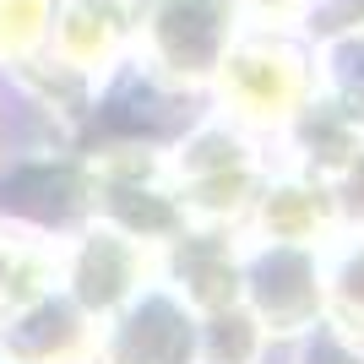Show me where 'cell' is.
Segmentation results:
<instances>
[{
	"instance_id": "8992f818",
	"label": "cell",
	"mask_w": 364,
	"mask_h": 364,
	"mask_svg": "<svg viewBox=\"0 0 364 364\" xmlns=\"http://www.w3.org/2000/svg\"><path fill=\"white\" fill-rule=\"evenodd\" d=\"M120 33H125V16L114 0H76V6H65L55 44H60V60L71 71H92L120 49Z\"/></svg>"
},
{
	"instance_id": "ba28073f",
	"label": "cell",
	"mask_w": 364,
	"mask_h": 364,
	"mask_svg": "<svg viewBox=\"0 0 364 364\" xmlns=\"http://www.w3.org/2000/svg\"><path fill=\"white\" fill-rule=\"evenodd\" d=\"M326 299L353 332H364V234L353 245H343L326 267Z\"/></svg>"
},
{
	"instance_id": "9c48e42d",
	"label": "cell",
	"mask_w": 364,
	"mask_h": 364,
	"mask_svg": "<svg viewBox=\"0 0 364 364\" xmlns=\"http://www.w3.org/2000/svg\"><path fill=\"white\" fill-rule=\"evenodd\" d=\"M49 22V0H0V60L38 44Z\"/></svg>"
},
{
	"instance_id": "7c38bea8",
	"label": "cell",
	"mask_w": 364,
	"mask_h": 364,
	"mask_svg": "<svg viewBox=\"0 0 364 364\" xmlns=\"http://www.w3.org/2000/svg\"><path fill=\"white\" fill-rule=\"evenodd\" d=\"M304 0H250V11L256 16H267V22H283V16H294Z\"/></svg>"
},
{
	"instance_id": "5b68a950",
	"label": "cell",
	"mask_w": 364,
	"mask_h": 364,
	"mask_svg": "<svg viewBox=\"0 0 364 364\" xmlns=\"http://www.w3.org/2000/svg\"><path fill=\"white\" fill-rule=\"evenodd\" d=\"M109 364H185L191 359V321L168 299H141L109 337Z\"/></svg>"
},
{
	"instance_id": "277c9868",
	"label": "cell",
	"mask_w": 364,
	"mask_h": 364,
	"mask_svg": "<svg viewBox=\"0 0 364 364\" xmlns=\"http://www.w3.org/2000/svg\"><path fill=\"white\" fill-rule=\"evenodd\" d=\"M147 277V240L125 234L114 223H98L82 234V245L71 250V289L92 310H114L141 289Z\"/></svg>"
},
{
	"instance_id": "6da1fadb",
	"label": "cell",
	"mask_w": 364,
	"mask_h": 364,
	"mask_svg": "<svg viewBox=\"0 0 364 364\" xmlns=\"http://www.w3.org/2000/svg\"><path fill=\"white\" fill-rule=\"evenodd\" d=\"M174 207L191 223H228L240 218L256 196V152L245 147L234 131L223 125H207L180 147L174 158Z\"/></svg>"
},
{
	"instance_id": "8fae6325",
	"label": "cell",
	"mask_w": 364,
	"mask_h": 364,
	"mask_svg": "<svg viewBox=\"0 0 364 364\" xmlns=\"http://www.w3.org/2000/svg\"><path fill=\"white\" fill-rule=\"evenodd\" d=\"M332 201H348L353 213L364 218V147H359V141H353L348 158L337 164V196Z\"/></svg>"
},
{
	"instance_id": "3957f363",
	"label": "cell",
	"mask_w": 364,
	"mask_h": 364,
	"mask_svg": "<svg viewBox=\"0 0 364 364\" xmlns=\"http://www.w3.org/2000/svg\"><path fill=\"white\" fill-rule=\"evenodd\" d=\"M152 49L168 76L201 82L228 55V0H158Z\"/></svg>"
},
{
	"instance_id": "30bf717a",
	"label": "cell",
	"mask_w": 364,
	"mask_h": 364,
	"mask_svg": "<svg viewBox=\"0 0 364 364\" xmlns=\"http://www.w3.org/2000/svg\"><path fill=\"white\" fill-rule=\"evenodd\" d=\"M332 60H337V92H343L348 114L364 125V38L348 33V38L332 49Z\"/></svg>"
},
{
	"instance_id": "52a82bcc",
	"label": "cell",
	"mask_w": 364,
	"mask_h": 364,
	"mask_svg": "<svg viewBox=\"0 0 364 364\" xmlns=\"http://www.w3.org/2000/svg\"><path fill=\"white\" fill-rule=\"evenodd\" d=\"M332 207L337 201L321 185L294 180V185H277V191L261 196V228L277 245H316L326 234V223H332Z\"/></svg>"
},
{
	"instance_id": "7a4b0ae2",
	"label": "cell",
	"mask_w": 364,
	"mask_h": 364,
	"mask_svg": "<svg viewBox=\"0 0 364 364\" xmlns=\"http://www.w3.org/2000/svg\"><path fill=\"white\" fill-rule=\"evenodd\" d=\"M218 82H223V104L245 120H289L304 98V65L299 55L277 44H245L228 49L218 60Z\"/></svg>"
}]
</instances>
